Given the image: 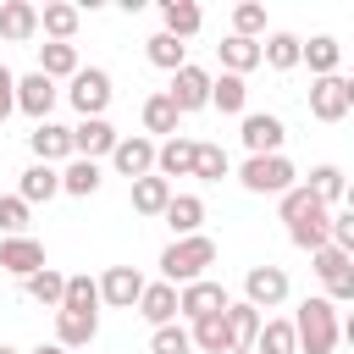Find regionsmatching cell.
Wrapping results in <instances>:
<instances>
[{
    "label": "cell",
    "mask_w": 354,
    "mask_h": 354,
    "mask_svg": "<svg viewBox=\"0 0 354 354\" xmlns=\"http://www.w3.org/2000/svg\"><path fill=\"white\" fill-rule=\"evenodd\" d=\"M288 326H293V348H299V354H332L337 337H343L337 304H326V299H304V304L293 310Z\"/></svg>",
    "instance_id": "6da1fadb"
},
{
    "label": "cell",
    "mask_w": 354,
    "mask_h": 354,
    "mask_svg": "<svg viewBox=\"0 0 354 354\" xmlns=\"http://www.w3.org/2000/svg\"><path fill=\"white\" fill-rule=\"evenodd\" d=\"M205 266H216V243H210L205 232H194V238H171V243L160 249V282H171V288L199 282Z\"/></svg>",
    "instance_id": "7a4b0ae2"
},
{
    "label": "cell",
    "mask_w": 354,
    "mask_h": 354,
    "mask_svg": "<svg viewBox=\"0 0 354 354\" xmlns=\"http://www.w3.org/2000/svg\"><path fill=\"white\" fill-rule=\"evenodd\" d=\"M293 177H299V171H293L288 155H249V160L238 166V183H243L249 194H277V199H282V194L293 188Z\"/></svg>",
    "instance_id": "3957f363"
},
{
    "label": "cell",
    "mask_w": 354,
    "mask_h": 354,
    "mask_svg": "<svg viewBox=\"0 0 354 354\" xmlns=\"http://www.w3.org/2000/svg\"><path fill=\"white\" fill-rule=\"evenodd\" d=\"M111 94H116V88H111V72H105V66H77V72H72L66 100H72L77 116H105Z\"/></svg>",
    "instance_id": "277c9868"
},
{
    "label": "cell",
    "mask_w": 354,
    "mask_h": 354,
    "mask_svg": "<svg viewBox=\"0 0 354 354\" xmlns=\"http://www.w3.org/2000/svg\"><path fill=\"white\" fill-rule=\"evenodd\" d=\"M310 260H315V277L326 282V304H348V299H354V254L321 243Z\"/></svg>",
    "instance_id": "5b68a950"
},
{
    "label": "cell",
    "mask_w": 354,
    "mask_h": 354,
    "mask_svg": "<svg viewBox=\"0 0 354 354\" xmlns=\"http://www.w3.org/2000/svg\"><path fill=\"white\" fill-rule=\"evenodd\" d=\"M348 111H354V83H348L343 72L310 83V116H315V122H343Z\"/></svg>",
    "instance_id": "8992f818"
},
{
    "label": "cell",
    "mask_w": 354,
    "mask_h": 354,
    "mask_svg": "<svg viewBox=\"0 0 354 354\" xmlns=\"http://www.w3.org/2000/svg\"><path fill=\"white\" fill-rule=\"evenodd\" d=\"M166 100L177 105V116H188V111H205V105H210V72H205V66H194V61H188V66H177V72H171V88H166Z\"/></svg>",
    "instance_id": "52a82bcc"
},
{
    "label": "cell",
    "mask_w": 354,
    "mask_h": 354,
    "mask_svg": "<svg viewBox=\"0 0 354 354\" xmlns=\"http://www.w3.org/2000/svg\"><path fill=\"white\" fill-rule=\"evenodd\" d=\"M282 299H288V271H282V266H249V277H243V304L277 310Z\"/></svg>",
    "instance_id": "ba28073f"
},
{
    "label": "cell",
    "mask_w": 354,
    "mask_h": 354,
    "mask_svg": "<svg viewBox=\"0 0 354 354\" xmlns=\"http://www.w3.org/2000/svg\"><path fill=\"white\" fill-rule=\"evenodd\" d=\"M232 299H227V288L221 282H210V277H199V282H188V288H177V315H188V321H205V315H221Z\"/></svg>",
    "instance_id": "9c48e42d"
},
{
    "label": "cell",
    "mask_w": 354,
    "mask_h": 354,
    "mask_svg": "<svg viewBox=\"0 0 354 354\" xmlns=\"http://www.w3.org/2000/svg\"><path fill=\"white\" fill-rule=\"evenodd\" d=\"M238 138H243V149H249V155H282V138H288V127H282L271 111H249Z\"/></svg>",
    "instance_id": "30bf717a"
},
{
    "label": "cell",
    "mask_w": 354,
    "mask_h": 354,
    "mask_svg": "<svg viewBox=\"0 0 354 354\" xmlns=\"http://www.w3.org/2000/svg\"><path fill=\"white\" fill-rule=\"evenodd\" d=\"M116 138H122V133H116L105 116H83V122L72 127V155H77V160H100V155L116 149Z\"/></svg>",
    "instance_id": "8fae6325"
},
{
    "label": "cell",
    "mask_w": 354,
    "mask_h": 354,
    "mask_svg": "<svg viewBox=\"0 0 354 354\" xmlns=\"http://www.w3.org/2000/svg\"><path fill=\"white\" fill-rule=\"evenodd\" d=\"M55 100H61V88H55L50 77H39V72H28V77H17V111H28L33 122H50V111H55Z\"/></svg>",
    "instance_id": "7c38bea8"
},
{
    "label": "cell",
    "mask_w": 354,
    "mask_h": 354,
    "mask_svg": "<svg viewBox=\"0 0 354 354\" xmlns=\"http://www.w3.org/2000/svg\"><path fill=\"white\" fill-rule=\"evenodd\" d=\"M111 166H116L122 177H133V183L149 177V171H155V138H138V133H133V138H116Z\"/></svg>",
    "instance_id": "4fadbf2b"
},
{
    "label": "cell",
    "mask_w": 354,
    "mask_h": 354,
    "mask_svg": "<svg viewBox=\"0 0 354 354\" xmlns=\"http://www.w3.org/2000/svg\"><path fill=\"white\" fill-rule=\"evenodd\" d=\"M138 293H144V277H138L133 266H111V271L100 277V304H111V310H133Z\"/></svg>",
    "instance_id": "5bb4252c"
},
{
    "label": "cell",
    "mask_w": 354,
    "mask_h": 354,
    "mask_svg": "<svg viewBox=\"0 0 354 354\" xmlns=\"http://www.w3.org/2000/svg\"><path fill=\"white\" fill-rule=\"evenodd\" d=\"M28 144H33V155H39V166H55V160H72V127H61V122H39V127L28 133Z\"/></svg>",
    "instance_id": "9a60e30c"
},
{
    "label": "cell",
    "mask_w": 354,
    "mask_h": 354,
    "mask_svg": "<svg viewBox=\"0 0 354 354\" xmlns=\"http://www.w3.org/2000/svg\"><path fill=\"white\" fill-rule=\"evenodd\" d=\"M149 326H171L177 321V288L171 282H144V293H138V304H133Z\"/></svg>",
    "instance_id": "2e32d148"
},
{
    "label": "cell",
    "mask_w": 354,
    "mask_h": 354,
    "mask_svg": "<svg viewBox=\"0 0 354 354\" xmlns=\"http://www.w3.org/2000/svg\"><path fill=\"white\" fill-rule=\"evenodd\" d=\"M39 266H44V243H39V238H6V243H0V271L33 277Z\"/></svg>",
    "instance_id": "e0dca14e"
},
{
    "label": "cell",
    "mask_w": 354,
    "mask_h": 354,
    "mask_svg": "<svg viewBox=\"0 0 354 354\" xmlns=\"http://www.w3.org/2000/svg\"><path fill=\"white\" fill-rule=\"evenodd\" d=\"M194 144L199 138H166V144H155V177H188L194 171Z\"/></svg>",
    "instance_id": "ac0fdd59"
},
{
    "label": "cell",
    "mask_w": 354,
    "mask_h": 354,
    "mask_svg": "<svg viewBox=\"0 0 354 354\" xmlns=\"http://www.w3.org/2000/svg\"><path fill=\"white\" fill-rule=\"evenodd\" d=\"M55 194H61V171H55V166H39V160H33V166L22 171V183H17V199H22L28 210L44 205V199H55Z\"/></svg>",
    "instance_id": "d6986e66"
},
{
    "label": "cell",
    "mask_w": 354,
    "mask_h": 354,
    "mask_svg": "<svg viewBox=\"0 0 354 354\" xmlns=\"http://www.w3.org/2000/svg\"><path fill=\"white\" fill-rule=\"evenodd\" d=\"M100 332V315H83V310H55V343L61 348H88Z\"/></svg>",
    "instance_id": "ffe728a7"
},
{
    "label": "cell",
    "mask_w": 354,
    "mask_h": 354,
    "mask_svg": "<svg viewBox=\"0 0 354 354\" xmlns=\"http://www.w3.org/2000/svg\"><path fill=\"white\" fill-rule=\"evenodd\" d=\"M33 33H39V6H28V0H6V6H0V39L22 44V39H33Z\"/></svg>",
    "instance_id": "44dd1931"
},
{
    "label": "cell",
    "mask_w": 354,
    "mask_h": 354,
    "mask_svg": "<svg viewBox=\"0 0 354 354\" xmlns=\"http://www.w3.org/2000/svg\"><path fill=\"white\" fill-rule=\"evenodd\" d=\"M160 22H166L160 33H171V39L183 44V39H194V33H199V22H205V11H199L194 0H160Z\"/></svg>",
    "instance_id": "7402d4cb"
},
{
    "label": "cell",
    "mask_w": 354,
    "mask_h": 354,
    "mask_svg": "<svg viewBox=\"0 0 354 354\" xmlns=\"http://www.w3.org/2000/svg\"><path fill=\"white\" fill-rule=\"evenodd\" d=\"M160 216H166V227H171L177 238H194L199 221H205V199H199V194H171V205H166Z\"/></svg>",
    "instance_id": "603a6c76"
},
{
    "label": "cell",
    "mask_w": 354,
    "mask_h": 354,
    "mask_svg": "<svg viewBox=\"0 0 354 354\" xmlns=\"http://www.w3.org/2000/svg\"><path fill=\"white\" fill-rule=\"evenodd\" d=\"M326 216H332L326 205H310L304 216H293V221H288V238H293L299 249H310V254H315V249L326 243Z\"/></svg>",
    "instance_id": "cb8c5ba5"
},
{
    "label": "cell",
    "mask_w": 354,
    "mask_h": 354,
    "mask_svg": "<svg viewBox=\"0 0 354 354\" xmlns=\"http://www.w3.org/2000/svg\"><path fill=\"white\" fill-rule=\"evenodd\" d=\"M77 22H83V11H77V6H66V0H55V6H44V11H39V28L50 33V44H72Z\"/></svg>",
    "instance_id": "d4e9b609"
},
{
    "label": "cell",
    "mask_w": 354,
    "mask_h": 354,
    "mask_svg": "<svg viewBox=\"0 0 354 354\" xmlns=\"http://www.w3.org/2000/svg\"><path fill=\"white\" fill-rule=\"evenodd\" d=\"M216 55H221V66H227L232 77H243V72L260 66V44H254V39H238V33H227V39L216 44Z\"/></svg>",
    "instance_id": "484cf974"
},
{
    "label": "cell",
    "mask_w": 354,
    "mask_h": 354,
    "mask_svg": "<svg viewBox=\"0 0 354 354\" xmlns=\"http://www.w3.org/2000/svg\"><path fill=\"white\" fill-rule=\"evenodd\" d=\"M22 288H28V299H33V304H44V310H61V293H66V277H61L55 266H39L33 277H22Z\"/></svg>",
    "instance_id": "4316f807"
},
{
    "label": "cell",
    "mask_w": 354,
    "mask_h": 354,
    "mask_svg": "<svg viewBox=\"0 0 354 354\" xmlns=\"http://www.w3.org/2000/svg\"><path fill=\"white\" fill-rule=\"evenodd\" d=\"M221 321H227V337H232V348H254V332H260V310L254 304H227L221 310Z\"/></svg>",
    "instance_id": "83f0119b"
},
{
    "label": "cell",
    "mask_w": 354,
    "mask_h": 354,
    "mask_svg": "<svg viewBox=\"0 0 354 354\" xmlns=\"http://www.w3.org/2000/svg\"><path fill=\"white\" fill-rule=\"evenodd\" d=\"M299 61H310V72H315V77H332V72H337V61H343V44H337V39H326V33H315L310 44H299Z\"/></svg>",
    "instance_id": "f1b7e54d"
},
{
    "label": "cell",
    "mask_w": 354,
    "mask_h": 354,
    "mask_svg": "<svg viewBox=\"0 0 354 354\" xmlns=\"http://www.w3.org/2000/svg\"><path fill=\"white\" fill-rule=\"evenodd\" d=\"M166 205H171V183H166V177L149 171V177L133 183V210H138V216H160Z\"/></svg>",
    "instance_id": "f546056e"
},
{
    "label": "cell",
    "mask_w": 354,
    "mask_h": 354,
    "mask_svg": "<svg viewBox=\"0 0 354 354\" xmlns=\"http://www.w3.org/2000/svg\"><path fill=\"white\" fill-rule=\"evenodd\" d=\"M94 188H100V160H77V155H72V160L61 166V194H77V199H88Z\"/></svg>",
    "instance_id": "4dcf8cb0"
},
{
    "label": "cell",
    "mask_w": 354,
    "mask_h": 354,
    "mask_svg": "<svg viewBox=\"0 0 354 354\" xmlns=\"http://www.w3.org/2000/svg\"><path fill=\"white\" fill-rule=\"evenodd\" d=\"M77 72V44H39V77H72Z\"/></svg>",
    "instance_id": "1f68e13d"
},
{
    "label": "cell",
    "mask_w": 354,
    "mask_h": 354,
    "mask_svg": "<svg viewBox=\"0 0 354 354\" xmlns=\"http://www.w3.org/2000/svg\"><path fill=\"white\" fill-rule=\"evenodd\" d=\"M243 100H249V83H243V77H232V72L210 77V105H216V111L238 116V111H243Z\"/></svg>",
    "instance_id": "d6a6232c"
},
{
    "label": "cell",
    "mask_w": 354,
    "mask_h": 354,
    "mask_svg": "<svg viewBox=\"0 0 354 354\" xmlns=\"http://www.w3.org/2000/svg\"><path fill=\"white\" fill-rule=\"evenodd\" d=\"M188 343H194V348H205V354H232V337H227V321H221V315H205V321H194Z\"/></svg>",
    "instance_id": "836d02e7"
},
{
    "label": "cell",
    "mask_w": 354,
    "mask_h": 354,
    "mask_svg": "<svg viewBox=\"0 0 354 354\" xmlns=\"http://www.w3.org/2000/svg\"><path fill=\"white\" fill-rule=\"evenodd\" d=\"M299 44L304 39H293V33H271V39H260V61L288 72V66H299Z\"/></svg>",
    "instance_id": "e575fe53"
},
{
    "label": "cell",
    "mask_w": 354,
    "mask_h": 354,
    "mask_svg": "<svg viewBox=\"0 0 354 354\" xmlns=\"http://www.w3.org/2000/svg\"><path fill=\"white\" fill-rule=\"evenodd\" d=\"M138 116H144V133H166V138H177V105H171L166 94H149Z\"/></svg>",
    "instance_id": "d590c367"
},
{
    "label": "cell",
    "mask_w": 354,
    "mask_h": 354,
    "mask_svg": "<svg viewBox=\"0 0 354 354\" xmlns=\"http://www.w3.org/2000/svg\"><path fill=\"white\" fill-rule=\"evenodd\" d=\"M249 354H299V348H293V326H288V321H260Z\"/></svg>",
    "instance_id": "8d00e7d4"
},
{
    "label": "cell",
    "mask_w": 354,
    "mask_h": 354,
    "mask_svg": "<svg viewBox=\"0 0 354 354\" xmlns=\"http://www.w3.org/2000/svg\"><path fill=\"white\" fill-rule=\"evenodd\" d=\"M61 310H83V315H94V310H100V282H94V277H66Z\"/></svg>",
    "instance_id": "74e56055"
},
{
    "label": "cell",
    "mask_w": 354,
    "mask_h": 354,
    "mask_svg": "<svg viewBox=\"0 0 354 354\" xmlns=\"http://www.w3.org/2000/svg\"><path fill=\"white\" fill-rule=\"evenodd\" d=\"M144 50H149V61H155L160 72H177V66H188V44H177L171 33H155Z\"/></svg>",
    "instance_id": "f35d334b"
},
{
    "label": "cell",
    "mask_w": 354,
    "mask_h": 354,
    "mask_svg": "<svg viewBox=\"0 0 354 354\" xmlns=\"http://www.w3.org/2000/svg\"><path fill=\"white\" fill-rule=\"evenodd\" d=\"M188 177L221 183V177H227V149H221V144H194V171H188Z\"/></svg>",
    "instance_id": "ab89813d"
},
{
    "label": "cell",
    "mask_w": 354,
    "mask_h": 354,
    "mask_svg": "<svg viewBox=\"0 0 354 354\" xmlns=\"http://www.w3.org/2000/svg\"><path fill=\"white\" fill-rule=\"evenodd\" d=\"M304 188H310L321 205H337V199H343V166H315Z\"/></svg>",
    "instance_id": "60d3db41"
},
{
    "label": "cell",
    "mask_w": 354,
    "mask_h": 354,
    "mask_svg": "<svg viewBox=\"0 0 354 354\" xmlns=\"http://www.w3.org/2000/svg\"><path fill=\"white\" fill-rule=\"evenodd\" d=\"M232 33H238V39H254V44H260V33H266V6H254V0L232 6Z\"/></svg>",
    "instance_id": "b9f144b4"
},
{
    "label": "cell",
    "mask_w": 354,
    "mask_h": 354,
    "mask_svg": "<svg viewBox=\"0 0 354 354\" xmlns=\"http://www.w3.org/2000/svg\"><path fill=\"white\" fill-rule=\"evenodd\" d=\"M194 343H188V332L171 321V326H155V337H149V354H188Z\"/></svg>",
    "instance_id": "7bdbcfd3"
},
{
    "label": "cell",
    "mask_w": 354,
    "mask_h": 354,
    "mask_svg": "<svg viewBox=\"0 0 354 354\" xmlns=\"http://www.w3.org/2000/svg\"><path fill=\"white\" fill-rule=\"evenodd\" d=\"M0 227H6L11 238H22V227H28V205H22L17 194H6V199H0Z\"/></svg>",
    "instance_id": "ee69618b"
},
{
    "label": "cell",
    "mask_w": 354,
    "mask_h": 354,
    "mask_svg": "<svg viewBox=\"0 0 354 354\" xmlns=\"http://www.w3.org/2000/svg\"><path fill=\"white\" fill-rule=\"evenodd\" d=\"M11 111H17V77H11L6 66H0V122H6Z\"/></svg>",
    "instance_id": "f6af8a7d"
},
{
    "label": "cell",
    "mask_w": 354,
    "mask_h": 354,
    "mask_svg": "<svg viewBox=\"0 0 354 354\" xmlns=\"http://www.w3.org/2000/svg\"><path fill=\"white\" fill-rule=\"evenodd\" d=\"M33 354H66V348H61V343H39Z\"/></svg>",
    "instance_id": "bcb514c9"
},
{
    "label": "cell",
    "mask_w": 354,
    "mask_h": 354,
    "mask_svg": "<svg viewBox=\"0 0 354 354\" xmlns=\"http://www.w3.org/2000/svg\"><path fill=\"white\" fill-rule=\"evenodd\" d=\"M0 354H17V348H6V343H0Z\"/></svg>",
    "instance_id": "7dc6e473"
},
{
    "label": "cell",
    "mask_w": 354,
    "mask_h": 354,
    "mask_svg": "<svg viewBox=\"0 0 354 354\" xmlns=\"http://www.w3.org/2000/svg\"><path fill=\"white\" fill-rule=\"evenodd\" d=\"M232 354H249V348H232Z\"/></svg>",
    "instance_id": "c3c4849f"
}]
</instances>
